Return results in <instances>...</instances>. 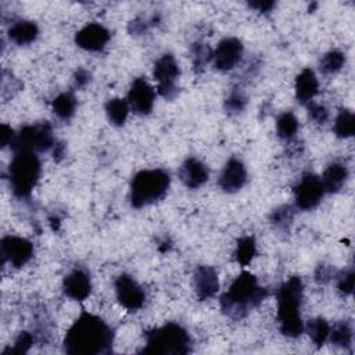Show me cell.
Segmentation results:
<instances>
[{
	"label": "cell",
	"mask_w": 355,
	"mask_h": 355,
	"mask_svg": "<svg viewBox=\"0 0 355 355\" xmlns=\"http://www.w3.org/2000/svg\"><path fill=\"white\" fill-rule=\"evenodd\" d=\"M114 341L112 329L97 315L82 312L64 337V351L71 355L108 354Z\"/></svg>",
	"instance_id": "6da1fadb"
},
{
	"label": "cell",
	"mask_w": 355,
	"mask_h": 355,
	"mask_svg": "<svg viewBox=\"0 0 355 355\" xmlns=\"http://www.w3.org/2000/svg\"><path fill=\"white\" fill-rule=\"evenodd\" d=\"M266 294L268 291L258 284L257 277L244 270L220 297V309L232 319H241L251 308L261 304Z\"/></svg>",
	"instance_id": "7a4b0ae2"
},
{
	"label": "cell",
	"mask_w": 355,
	"mask_h": 355,
	"mask_svg": "<svg viewBox=\"0 0 355 355\" xmlns=\"http://www.w3.org/2000/svg\"><path fill=\"white\" fill-rule=\"evenodd\" d=\"M302 280L298 276L287 279L277 290V318L280 331L287 337H298L304 331L300 315L302 302Z\"/></svg>",
	"instance_id": "3957f363"
},
{
	"label": "cell",
	"mask_w": 355,
	"mask_h": 355,
	"mask_svg": "<svg viewBox=\"0 0 355 355\" xmlns=\"http://www.w3.org/2000/svg\"><path fill=\"white\" fill-rule=\"evenodd\" d=\"M171 184L169 173L164 169H143L130 183V204L143 208L165 197Z\"/></svg>",
	"instance_id": "277c9868"
},
{
	"label": "cell",
	"mask_w": 355,
	"mask_h": 355,
	"mask_svg": "<svg viewBox=\"0 0 355 355\" xmlns=\"http://www.w3.org/2000/svg\"><path fill=\"white\" fill-rule=\"evenodd\" d=\"M191 340L186 329L169 322L147 333L144 354H172L183 355L190 351Z\"/></svg>",
	"instance_id": "5b68a950"
},
{
	"label": "cell",
	"mask_w": 355,
	"mask_h": 355,
	"mask_svg": "<svg viewBox=\"0 0 355 355\" xmlns=\"http://www.w3.org/2000/svg\"><path fill=\"white\" fill-rule=\"evenodd\" d=\"M40 172V161L33 151L14 153L8 168V178L12 193L19 198L29 197L39 182Z\"/></svg>",
	"instance_id": "8992f818"
},
{
	"label": "cell",
	"mask_w": 355,
	"mask_h": 355,
	"mask_svg": "<svg viewBox=\"0 0 355 355\" xmlns=\"http://www.w3.org/2000/svg\"><path fill=\"white\" fill-rule=\"evenodd\" d=\"M55 146L53 130L49 122H39L24 126L11 143L14 153L17 151H46Z\"/></svg>",
	"instance_id": "52a82bcc"
},
{
	"label": "cell",
	"mask_w": 355,
	"mask_h": 355,
	"mask_svg": "<svg viewBox=\"0 0 355 355\" xmlns=\"http://www.w3.org/2000/svg\"><path fill=\"white\" fill-rule=\"evenodd\" d=\"M179 75H180L179 64L172 54H164L155 61L153 76L157 80L158 93L162 97L171 100L176 96L178 93L176 80Z\"/></svg>",
	"instance_id": "ba28073f"
},
{
	"label": "cell",
	"mask_w": 355,
	"mask_h": 355,
	"mask_svg": "<svg viewBox=\"0 0 355 355\" xmlns=\"http://www.w3.org/2000/svg\"><path fill=\"white\" fill-rule=\"evenodd\" d=\"M326 190L319 176L313 173H304L294 187L295 205L300 209H312L323 198Z\"/></svg>",
	"instance_id": "9c48e42d"
},
{
	"label": "cell",
	"mask_w": 355,
	"mask_h": 355,
	"mask_svg": "<svg viewBox=\"0 0 355 355\" xmlns=\"http://www.w3.org/2000/svg\"><path fill=\"white\" fill-rule=\"evenodd\" d=\"M155 101L154 87L147 82L146 78H136L128 93L129 108L137 115H147L151 112Z\"/></svg>",
	"instance_id": "30bf717a"
},
{
	"label": "cell",
	"mask_w": 355,
	"mask_h": 355,
	"mask_svg": "<svg viewBox=\"0 0 355 355\" xmlns=\"http://www.w3.org/2000/svg\"><path fill=\"white\" fill-rule=\"evenodd\" d=\"M0 247L3 261L10 262L15 268L24 266L33 257V245L25 237L6 236L1 239Z\"/></svg>",
	"instance_id": "8fae6325"
},
{
	"label": "cell",
	"mask_w": 355,
	"mask_h": 355,
	"mask_svg": "<svg viewBox=\"0 0 355 355\" xmlns=\"http://www.w3.org/2000/svg\"><path fill=\"white\" fill-rule=\"evenodd\" d=\"M115 294L118 302L128 311H137L143 306L146 294L139 283L129 275H121L115 280Z\"/></svg>",
	"instance_id": "7c38bea8"
},
{
	"label": "cell",
	"mask_w": 355,
	"mask_h": 355,
	"mask_svg": "<svg viewBox=\"0 0 355 355\" xmlns=\"http://www.w3.org/2000/svg\"><path fill=\"white\" fill-rule=\"evenodd\" d=\"M243 55V44L236 37L222 39L212 51V60L219 71H229L234 68Z\"/></svg>",
	"instance_id": "4fadbf2b"
},
{
	"label": "cell",
	"mask_w": 355,
	"mask_h": 355,
	"mask_svg": "<svg viewBox=\"0 0 355 355\" xmlns=\"http://www.w3.org/2000/svg\"><path fill=\"white\" fill-rule=\"evenodd\" d=\"M110 37V31L105 26L92 22L76 32L75 43L86 51H100L105 47Z\"/></svg>",
	"instance_id": "5bb4252c"
},
{
	"label": "cell",
	"mask_w": 355,
	"mask_h": 355,
	"mask_svg": "<svg viewBox=\"0 0 355 355\" xmlns=\"http://www.w3.org/2000/svg\"><path fill=\"white\" fill-rule=\"evenodd\" d=\"M245 180L247 169L244 164L237 158H230L218 178V184L223 191L236 193L245 184Z\"/></svg>",
	"instance_id": "9a60e30c"
},
{
	"label": "cell",
	"mask_w": 355,
	"mask_h": 355,
	"mask_svg": "<svg viewBox=\"0 0 355 355\" xmlns=\"http://www.w3.org/2000/svg\"><path fill=\"white\" fill-rule=\"evenodd\" d=\"M193 286L197 298L201 301L215 297L219 290V280L215 269L212 266H197L193 275Z\"/></svg>",
	"instance_id": "2e32d148"
},
{
	"label": "cell",
	"mask_w": 355,
	"mask_h": 355,
	"mask_svg": "<svg viewBox=\"0 0 355 355\" xmlns=\"http://www.w3.org/2000/svg\"><path fill=\"white\" fill-rule=\"evenodd\" d=\"M64 294L72 300L83 301L89 297L92 291V280L86 270L78 268L73 269L64 277L62 282Z\"/></svg>",
	"instance_id": "e0dca14e"
},
{
	"label": "cell",
	"mask_w": 355,
	"mask_h": 355,
	"mask_svg": "<svg viewBox=\"0 0 355 355\" xmlns=\"http://www.w3.org/2000/svg\"><path fill=\"white\" fill-rule=\"evenodd\" d=\"M178 175L182 183L189 189H198L208 180V171L205 165L194 157L187 158L180 165Z\"/></svg>",
	"instance_id": "ac0fdd59"
},
{
	"label": "cell",
	"mask_w": 355,
	"mask_h": 355,
	"mask_svg": "<svg viewBox=\"0 0 355 355\" xmlns=\"http://www.w3.org/2000/svg\"><path fill=\"white\" fill-rule=\"evenodd\" d=\"M319 82L311 68H304L295 79V97L300 103L308 104L318 93Z\"/></svg>",
	"instance_id": "d6986e66"
},
{
	"label": "cell",
	"mask_w": 355,
	"mask_h": 355,
	"mask_svg": "<svg viewBox=\"0 0 355 355\" xmlns=\"http://www.w3.org/2000/svg\"><path fill=\"white\" fill-rule=\"evenodd\" d=\"M348 178V169L341 162H331L323 172L320 180L324 190L329 193H336L345 184Z\"/></svg>",
	"instance_id": "ffe728a7"
},
{
	"label": "cell",
	"mask_w": 355,
	"mask_h": 355,
	"mask_svg": "<svg viewBox=\"0 0 355 355\" xmlns=\"http://www.w3.org/2000/svg\"><path fill=\"white\" fill-rule=\"evenodd\" d=\"M39 35V28L32 21H17L8 28V37L15 44H29Z\"/></svg>",
	"instance_id": "44dd1931"
},
{
	"label": "cell",
	"mask_w": 355,
	"mask_h": 355,
	"mask_svg": "<svg viewBox=\"0 0 355 355\" xmlns=\"http://www.w3.org/2000/svg\"><path fill=\"white\" fill-rule=\"evenodd\" d=\"M129 110L130 108H129L128 100H123V98H119V97L111 98L105 104L107 118L115 126H121V125L125 123V121L128 118V114H129Z\"/></svg>",
	"instance_id": "7402d4cb"
},
{
	"label": "cell",
	"mask_w": 355,
	"mask_h": 355,
	"mask_svg": "<svg viewBox=\"0 0 355 355\" xmlns=\"http://www.w3.org/2000/svg\"><path fill=\"white\" fill-rule=\"evenodd\" d=\"M75 107L76 100L71 92L61 93L53 100V112L61 119H69L75 112Z\"/></svg>",
	"instance_id": "603a6c76"
},
{
	"label": "cell",
	"mask_w": 355,
	"mask_h": 355,
	"mask_svg": "<svg viewBox=\"0 0 355 355\" xmlns=\"http://www.w3.org/2000/svg\"><path fill=\"white\" fill-rule=\"evenodd\" d=\"M304 330H306V333L309 334L311 340L318 345H323L326 343V340L329 338L330 334V324L322 319V318H316L312 319L306 323V326H304Z\"/></svg>",
	"instance_id": "cb8c5ba5"
},
{
	"label": "cell",
	"mask_w": 355,
	"mask_h": 355,
	"mask_svg": "<svg viewBox=\"0 0 355 355\" xmlns=\"http://www.w3.org/2000/svg\"><path fill=\"white\" fill-rule=\"evenodd\" d=\"M334 133L340 139L351 137L355 133V116L349 110H341L334 122Z\"/></svg>",
	"instance_id": "d4e9b609"
},
{
	"label": "cell",
	"mask_w": 355,
	"mask_h": 355,
	"mask_svg": "<svg viewBox=\"0 0 355 355\" xmlns=\"http://www.w3.org/2000/svg\"><path fill=\"white\" fill-rule=\"evenodd\" d=\"M257 254V243L251 236H244L239 239L236 248V261L240 266H247Z\"/></svg>",
	"instance_id": "484cf974"
},
{
	"label": "cell",
	"mask_w": 355,
	"mask_h": 355,
	"mask_svg": "<svg viewBox=\"0 0 355 355\" xmlns=\"http://www.w3.org/2000/svg\"><path fill=\"white\" fill-rule=\"evenodd\" d=\"M297 130H298V121L294 116V114L283 112L279 115L276 121V132L279 137L288 140L297 133Z\"/></svg>",
	"instance_id": "4316f807"
},
{
	"label": "cell",
	"mask_w": 355,
	"mask_h": 355,
	"mask_svg": "<svg viewBox=\"0 0 355 355\" xmlns=\"http://www.w3.org/2000/svg\"><path fill=\"white\" fill-rule=\"evenodd\" d=\"M329 337L334 345L347 348L352 343V327L348 322H338L333 329L330 327Z\"/></svg>",
	"instance_id": "83f0119b"
},
{
	"label": "cell",
	"mask_w": 355,
	"mask_h": 355,
	"mask_svg": "<svg viewBox=\"0 0 355 355\" xmlns=\"http://www.w3.org/2000/svg\"><path fill=\"white\" fill-rule=\"evenodd\" d=\"M344 62H345V55L338 50H331L320 58L319 68L324 75H331L340 71Z\"/></svg>",
	"instance_id": "f1b7e54d"
},
{
	"label": "cell",
	"mask_w": 355,
	"mask_h": 355,
	"mask_svg": "<svg viewBox=\"0 0 355 355\" xmlns=\"http://www.w3.org/2000/svg\"><path fill=\"white\" fill-rule=\"evenodd\" d=\"M245 103H247L245 96H244L241 92L234 90V92H232L230 96L226 98V101H225V108H226L227 112L236 114V112H240V111L244 110Z\"/></svg>",
	"instance_id": "f546056e"
},
{
	"label": "cell",
	"mask_w": 355,
	"mask_h": 355,
	"mask_svg": "<svg viewBox=\"0 0 355 355\" xmlns=\"http://www.w3.org/2000/svg\"><path fill=\"white\" fill-rule=\"evenodd\" d=\"M191 54H193V62L197 68L204 67L209 60H212V50L204 44L193 46Z\"/></svg>",
	"instance_id": "4dcf8cb0"
},
{
	"label": "cell",
	"mask_w": 355,
	"mask_h": 355,
	"mask_svg": "<svg viewBox=\"0 0 355 355\" xmlns=\"http://www.w3.org/2000/svg\"><path fill=\"white\" fill-rule=\"evenodd\" d=\"M33 344V337L28 331L19 333V336L15 338L12 348H10V352H17V354H25Z\"/></svg>",
	"instance_id": "1f68e13d"
},
{
	"label": "cell",
	"mask_w": 355,
	"mask_h": 355,
	"mask_svg": "<svg viewBox=\"0 0 355 355\" xmlns=\"http://www.w3.org/2000/svg\"><path fill=\"white\" fill-rule=\"evenodd\" d=\"M306 108H308V115L312 121H315L316 123H324L329 118V112L322 105V104H318V103H312L309 101L306 104Z\"/></svg>",
	"instance_id": "d6a6232c"
},
{
	"label": "cell",
	"mask_w": 355,
	"mask_h": 355,
	"mask_svg": "<svg viewBox=\"0 0 355 355\" xmlns=\"http://www.w3.org/2000/svg\"><path fill=\"white\" fill-rule=\"evenodd\" d=\"M293 209L291 207L288 205H284V207H280L277 208L276 211H273L272 216H270V220L277 225V226H283V225H288L293 219Z\"/></svg>",
	"instance_id": "836d02e7"
},
{
	"label": "cell",
	"mask_w": 355,
	"mask_h": 355,
	"mask_svg": "<svg viewBox=\"0 0 355 355\" xmlns=\"http://www.w3.org/2000/svg\"><path fill=\"white\" fill-rule=\"evenodd\" d=\"M337 287L344 294H351L352 288H354V272L348 270V272H344L343 275H340L337 279Z\"/></svg>",
	"instance_id": "e575fe53"
},
{
	"label": "cell",
	"mask_w": 355,
	"mask_h": 355,
	"mask_svg": "<svg viewBox=\"0 0 355 355\" xmlns=\"http://www.w3.org/2000/svg\"><path fill=\"white\" fill-rule=\"evenodd\" d=\"M0 135H1V146L3 147L11 146V143H12V140L15 137V133H14V130L8 125H6V123L1 125V133Z\"/></svg>",
	"instance_id": "d590c367"
},
{
	"label": "cell",
	"mask_w": 355,
	"mask_h": 355,
	"mask_svg": "<svg viewBox=\"0 0 355 355\" xmlns=\"http://www.w3.org/2000/svg\"><path fill=\"white\" fill-rule=\"evenodd\" d=\"M73 79H75V85L78 87H83V86H86L90 82V73L86 69L80 68V69L76 71Z\"/></svg>",
	"instance_id": "8d00e7d4"
},
{
	"label": "cell",
	"mask_w": 355,
	"mask_h": 355,
	"mask_svg": "<svg viewBox=\"0 0 355 355\" xmlns=\"http://www.w3.org/2000/svg\"><path fill=\"white\" fill-rule=\"evenodd\" d=\"M254 10H258V11H262V12H266V11H270L273 7H275V1H251L248 3Z\"/></svg>",
	"instance_id": "74e56055"
}]
</instances>
